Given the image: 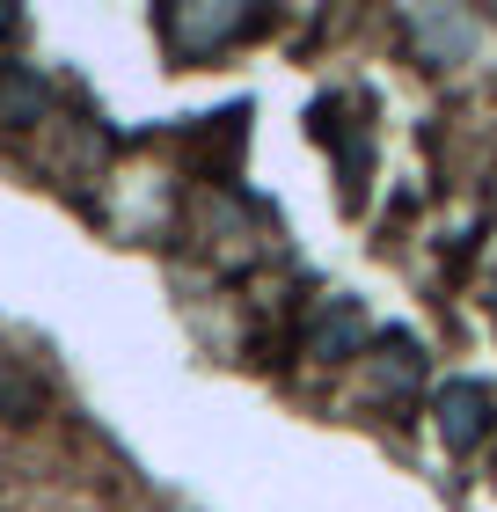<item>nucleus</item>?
Here are the masks:
<instances>
[{"mask_svg":"<svg viewBox=\"0 0 497 512\" xmlns=\"http://www.w3.org/2000/svg\"><path fill=\"white\" fill-rule=\"evenodd\" d=\"M359 337H366V315L351 308V300H337V308H329V315L315 322V352H322V359H344Z\"/></svg>","mask_w":497,"mask_h":512,"instance_id":"obj_2","label":"nucleus"},{"mask_svg":"<svg viewBox=\"0 0 497 512\" xmlns=\"http://www.w3.org/2000/svg\"><path fill=\"white\" fill-rule=\"evenodd\" d=\"M439 432H446V447H476V439L490 432V388L454 381L439 395Z\"/></svg>","mask_w":497,"mask_h":512,"instance_id":"obj_1","label":"nucleus"},{"mask_svg":"<svg viewBox=\"0 0 497 512\" xmlns=\"http://www.w3.org/2000/svg\"><path fill=\"white\" fill-rule=\"evenodd\" d=\"M30 410H37V388L15 381V374H0V417H30Z\"/></svg>","mask_w":497,"mask_h":512,"instance_id":"obj_3","label":"nucleus"}]
</instances>
